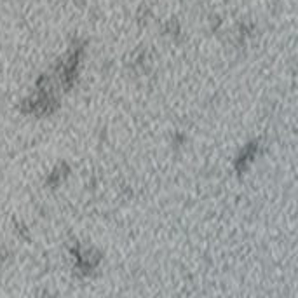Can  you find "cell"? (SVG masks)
Returning a JSON list of instances; mask_svg holds the SVG:
<instances>
[{
    "instance_id": "1",
    "label": "cell",
    "mask_w": 298,
    "mask_h": 298,
    "mask_svg": "<svg viewBox=\"0 0 298 298\" xmlns=\"http://www.w3.org/2000/svg\"><path fill=\"white\" fill-rule=\"evenodd\" d=\"M255 152H256V145H255V143H251V145H248L246 148H244V152L239 155V161L235 162V168H237L239 173H241V171H244L249 164H251L253 157H255Z\"/></svg>"
}]
</instances>
